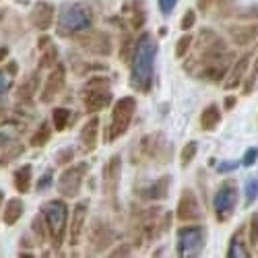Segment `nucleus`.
<instances>
[{"mask_svg": "<svg viewBox=\"0 0 258 258\" xmlns=\"http://www.w3.org/2000/svg\"><path fill=\"white\" fill-rule=\"evenodd\" d=\"M17 73H19V64L9 60L3 69H0V101H3L9 91L13 89V85H15V79H17Z\"/></svg>", "mask_w": 258, "mask_h": 258, "instance_id": "29", "label": "nucleus"}, {"mask_svg": "<svg viewBox=\"0 0 258 258\" xmlns=\"http://www.w3.org/2000/svg\"><path fill=\"white\" fill-rule=\"evenodd\" d=\"M54 19H56V7L48 3V0H37L29 13V23L37 31H48L54 25Z\"/></svg>", "mask_w": 258, "mask_h": 258, "instance_id": "18", "label": "nucleus"}, {"mask_svg": "<svg viewBox=\"0 0 258 258\" xmlns=\"http://www.w3.org/2000/svg\"><path fill=\"white\" fill-rule=\"evenodd\" d=\"M246 233H248V244L256 246L258 244V211H254L250 215V221L246 225Z\"/></svg>", "mask_w": 258, "mask_h": 258, "instance_id": "39", "label": "nucleus"}, {"mask_svg": "<svg viewBox=\"0 0 258 258\" xmlns=\"http://www.w3.org/2000/svg\"><path fill=\"white\" fill-rule=\"evenodd\" d=\"M244 195H246V207H252L258 199V178H248L244 184Z\"/></svg>", "mask_w": 258, "mask_h": 258, "instance_id": "38", "label": "nucleus"}, {"mask_svg": "<svg viewBox=\"0 0 258 258\" xmlns=\"http://www.w3.org/2000/svg\"><path fill=\"white\" fill-rule=\"evenodd\" d=\"M15 141V137L13 135H9V133H5L3 128H0V149H5L9 143H13Z\"/></svg>", "mask_w": 258, "mask_h": 258, "instance_id": "49", "label": "nucleus"}, {"mask_svg": "<svg viewBox=\"0 0 258 258\" xmlns=\"http://www.w3.org/2000/svg\"><path fill=\"white\" fill-rule=\"evenodd\" d=\"M192 39H195V37H192L188 31H184V35H182V37L176 41V58H184V56L190 52Z\"/></svg>", "mask_w": 258, "mask_h": 258, "instance_id": "40", "label": "nucleus"}, {"mask_svg": "<svg viewBox=\"0 0 258 258\" xmlns=\"http://www.w3.org/2000/svg\"><path fill=\"white\" fill-rule=\"evenodd\" d=\"M235 0H197V7L203 15L211 17H227L233 13Z\"/></svg>", "mask_w": 258, "mask_h": 258, "instance_id": "26", "label": "nucleus"}, {"mask_svg": "<svg viewBox=\"0 0 258 258\" xmlns=\"http://www.w3.org/2000/svg\"><path fill=\"white\" fill-rule=\"evenodd\" d=\"M3 207H5V192L0 190V217H3Z\"/></svg>", "mask_w": 258, "mask_h": 258, "instance_id": "52", "label": "nucleus"}, {"mask_svg": "<svg viewBox=\"0 0 258 258\" xmlns=\"http://www.w3.org/2000/svg\"><path fill=\"white\" fill-rule=\"evenodd\" d=\"M133 46H135V39H133V35H128V33H126V35L122 37V46H120V60H124V62L131 60Z\"/></svg>", "mask_w": 258, "mask_h": 258, "instance_id": "43", "label": "nucleus"}, {"mask_svg": "<svg viewBox=\"0 0 258 258\" xmlns=\"http://www.w3.org/2000/svg\"><path fill=\"white\" fill-rule=\"evenodd\" d=\"M157 50V39L149 31H143L139 39H135L128 62H131V87L137 93H149L153 89Z\"/></svg>", "mask_w": 258, "mask_h": 258, "instance_id": "2", "label": "nucleus"}, {"mask_svg": "<svg viewBox=\"0 0 258 258\" xmlns=\"http://www.w3.org/2000/svg\"><path fill=\"white\" fill-rule=\"evenodd\" d=\"M3 116H5V112H3V110H0V120H3Z\"/></svg>", "mask_w": 258, "mask_h": 258, "instance_id": "53", "label": "nucleus"}, {"mask_svg": "<svg viewBox=\"0 0 258 258\" xmlns=\"http://www.w3.org/2000/svg\"><path fill=\"white\" fill-rule=\"evenodd\" d=\"M240 165H242L240 161H235V159H227V161L217 163V171H219V174H231V171H235Z\"/></svg>", "mask_w": 258, "mask_h": 258, "instance_id": "46", "label": "nucleus"}, {"mask_svg": "<svg viewBox=\"0 0 258 258\" xmlns=\"http://www.w3.org/2000/svg\"><path fill=\"white\" fill-rule=\"evenodd\" d=\"M252 252L246 244V225H240L233 231L231 240L227 244V258H250Z\"/></svg>", "mask_w": 258, "mask_h": 258, "instance_id": "25", "label": "nucleus"}, {"mask_svg": "<svg viewBox=\"0 0 258 258\" xmlns=\"http://www.w3.org/2000/svg\"><path fill=\"white\" fill-rule=\"evenodd\" d=\"M33 186V165L25 163L15 169L13 174V188L19 192V195H27Z\"/></svg>", "mask_w": 258, "mask_h": 258, "instance_id": "28", "label": "nucleus"}, {"mask_svg": "<svg viewBox=\"0 0 258 258\" xmlns=\"http://www.w3.org/2000/svg\"><path fill=\"white\" fill-rule=\"evenodd\" d=\"M52 184H54V169H52V167H48V169L44 171V174H41V178L35 182V190H37V192H46Z\"/></svg>", "mask_w": 258, "mask_h": 258, "instance_id": "42", "label": "nucleus"}, {"mask_svg": "<svg viewBox=\"0 0 258 258\" xmlns=\"http://www.w3.org/2000/svg\"><path fill=\"white\" fill-rule=\"evenodd\" d=\"M256 159H258V147H250V149H246V153H244V157L240 159V163H242L244 167H252V165L256 163Z\"/></svg>", "mask_w": 258, "mask_h": 258, "instance_id": "45", "label": "nucleus"}, {"mask_svg": "<svg viewBox=\"0 0 258 258\" xmlns=\"http://www.w3.org/2000/svg\"><path fill=\"white\" fill-rule=\"evenodd\" d=\"M157 5H159V11H161V15H171V11L176 9V5H178V0H157Z\"/></svg>", "mask_w": 258, "mask_h": 258, "instance_id": "48", "label": "nucleus"}, {"mask_svg": "<svg viewBox=\"0 0 258 258\" xmlns=\"http://www.w3.org/2000/svg\"><path fill=\"white\" fill-rule=\"evenodd\" d=\"M203 207L199 203V197L197 192L192 188H184L182 195H180V201H178V207H176V217L182 221V223H195V221H201L203 219Z\"/></svg>", "mask_w": 258, "mask_h": 258, "instance_id": "15", "label": "nucleus"}, {"mask_svg": "<svg viewBox=\"0 0 258 258\" xmlns=\"http://www.w3.org/2000/svg\"><path fill=\"white\" fill-rule=\"evenodd\" d=\"M201 128L203 131H207V133H213L215 128L219 126V122H221V107L217 105V103H209L205 110L201 112Z\"/></svg>", "mask_w": 258, "mask_h": 258, "instance_id": "30", "label": "nucleus"}, {"mask_svg": "<svg viewBox=\"0 0 258 258\" xmlns=\"http://www.w3.org/2000/svg\"><path fill=\"white\" fill-rule=\"evenodd\" d=\"M135 114H137V99L133 95L120 97L112 107V118L105 128V143H114L122 139L128 133V128H131Z\"/></svg>", "mask_w": 258, "mask_h": 258, "instance_id": "7", "label": "nucleus"}, {"mask_svg": "<svg viewBox=\"0 0 258 258\" xmlns=\"http://www.w3.org/2000/svg\"><path fill=\"white\" fill-rule=\"evenodd\" d=\"M67 85V69H64L62 62H56L54 67L50 69L44 85H41V91H39V101L41 103H52L64 89Z\"/></svg>", "mask_w": 258, "mask_h": 258, "instance_id": "14", "label": "nucleus"}, {"mask_svg": "<svg viewBox=\"0 0 258 258\" xmlns=\"http://www.w3.org/2000/svg\"><path fill=\"white\" fill-rule=\"evenodd\" d=\"M9 54H11L9 46H0V64H3V62H7V60H9Z\"/></svg>", "mask_w": 258, "mask_h": 258, "instance_id": "50", "label": "nucleus"}, {"mask_svg": "<svg viewBox=\"0 0 258 258\" xmlns=\"http://www.w3.org/2000/svg\"><path fill=\"white\" fill-rule=\"evenodd\" d=\"M87 171H89L87 161L69 163L67 167H64L62 174L58 176V182H56L58 195H62V199H77L81 195L85 178H87Z\"/></svg>", "mask_w": 258, "mask_h": 258, "instance_id": "9", "label": "nucleus"}, {"mask_svg": "<svg viewBox=\"0 0 258 258\" xmlns=\"http://www.w3.org/2000/svg\"><path fill=\"white\" fill-rule=\"evenodd\" d=\"M31 233H33V240H35L39 246H46V244H48V227H46L44 217H41L39 213L31 219Z\"/></svg>", "mask_w": 258, "mask_h": 258, "instance_id": "35", "label": "nucleus"}, {"mask_svg": "<svg viewBox=\"0 0 258 258\" xmlns=\"http://www.w3.org/2000/svg\"><path fill=\"white\" fill-rule=\"evenodd\" d=\"M37 50H39V71H50L54 64L58 62V48L54 44V39L48 35H41L37 39Z\"/></svg>", "mask_w": 258, "mask_h": 258, "instance_id": "24", "label": "nucleus"}, {"mask_svg": "<svg viewBox=\"0 0 258 258\" xmlns=\"http://www.w3.org/2000/svg\"><path fill=\"white\" fill-rule=\"evenodd\" d=\"M73 159H75V149H73V147H64V149H60V151L56 153V157H54L56 165H60V167L73 163Z\"/></svg>", "mask_w": 258, "mask_h": 258, "instance_id": "41", "label": "nucleus"}, {"mask_svg": "<svg viewBox=\"0 0 258 258\" xmlns=\"http://www.w3.org/2000/svg\"><path fill=\"white\" fill-rule=\"evenodd\" d=\"M75 39L79 41L85 50H89L95 56H110L112 54V37H110V33H105V31L89 29L85 33L75 35Z\"/></svg>", "mask_w": 258, "mask_h": 258, "instance_id": "16", "label": "nucleus"}, {"mask_svg": "<svg viewBox=\"0 0 258 258\" xmlns=\"http://www.w3.org/2000/svg\"><path fill=\"white\" fill-rule=\"evenodd\" d=\"M95 15L89 5L85 3H71L64 5L56 17V33L60 37H75L93 27Z\"/></svg>", "mask_w": 258, "mask_h": 258, "instance_id": "4", "label": "nucleus"}, {"mask_svg": "<svg viewBox=\"0 0 258 258\" xmlns=\"http://www.w3.org/2000/svg\"><path fill=\"white\" fill-rule=\"evenodd\" d=\"M116 238H118L116 229L107 221L95 217L87 229V252L89 254H101L116 242Z\"/></svg>", "mask_w": 258, "mask_h": 258, "instance_id": "12", "label": "nucleus"}, {"mask_svg": "<svg viewBox=\"0 0 258 258\" xmlns=\"http://www.w3.org/2000/svg\"><path fill=\"white\" fill-rule=\"evenodd\" d=\"M171 153H174V147L169 145V141L161 135V133H151L145 135L139 141V155L141 159H149L155 163H167L171 159Z\"/></svg>", "mask_w": 258, "mask_h": 258, "instance_id": "10", "label": "nucleus"}, {"mask_svg": "<svg viewBox=\"0 0 258 258\" xmlns=\"http://www.w3.org/2000/svg\"><path fill=\"white\" fill-rule=\"evenodd\" d=\"M41 71H33L29 73L25 79H21V83L17 85V101L19 103H31L33 95H37L39 87H41Z\"/></svg>", "mask_w": 258, "mask_h": 258, "instance_id": "22", "label": "nucleus"}, {"mask_svg": "<svg viewBox=\"0 0 258 258\" xmlns=\"http://www.w3.org/2000/svg\"><path fill=\"white\" fill-rule=\"evenodd\" d=\"M256 256H258V252H256Z\"/></svg>", "mask_w": 258, "mask_h": 258, "instance_id": "54", "label": "nucleus"}, {"mask_svg": "<svg viewBox=\"0 0 258 258\" xmlns=\"http://www.w3.org/2000/svg\"><path fill=\"white\" fill-rule=\"evenodd\" d=\"M207 246V229L203 225H184L176 233V252L182 258L201 256Z\"/></svg>", "mask_w": 258, "mask_h": 258, "instance_id": "8", "label": "nucleus"}, {"mask_svg": "<svg viewBox=\"0 0 258 258\" xmlns=\"http://www.w3.org/2000/svg\"><path fill=\"white\" fill-rule=\"evenodd\" d=\"M250 60H252V54L246 52L244 56H240L238 60H233L231 62V67L223 79V89L231 91V89H238L240 85L244 83V77L248 73V67H250Z\"/></svg>", "mask_w": 258, "mask_h": 258, "instance_id": "20", "label": "nucleus"}, {"mask_svg": "<svg viewBox=\"0 0 258 258\" xmlns=\"http://www.w3.org/2000/svg\"><path fill=\"white\" fill-rule=\"evenodd\" d=\"M250 64L252 67H248L250 69V73H246V77H244V87H242V93L244 95H250L254 89H256V85H258V56L254 58V62L250 60Z\"/></svg>", "mask_w": 258, "mask_h": 258, "instance_id": "36", "label": "nucleus"}, {"mask_svg": "<svg viewBox=\"0 0 258 258\" xmlns=\"http://www.w3.org/2000/svg\"><path fill=\"white\" fill-rule=\"evenodd\" d=\"M120 178H122V157L112 155L105 161L101 171V188L103 197L110 201L114 207H118V190H120Z\"/></svg>", "mask_w": 258, "mask_h": 258, "instance_id": "13", "label": "nucleus"}, {"mask_svg": "<svg viewBox=\"0 0 258 258\" xmlns=\"http://www.w3.org/2000/svg\"><path fill=\"white\" fill-rule=\"evenodd\" d=\"M81 101H83V107H85V112L87 114H97V112L105 110V107L114 101L110 79L101 77V75L89 77L87 81L83 83Z\"/></svg>", "mask_w": 258, "mask_h": 258, "instance_id": "6", "label": "nucleus"}, {"mask_svg": "<svg viewBox=\"0 0 258 258\" xmlns=\"http://www.w3.org/2000/svg\"><path fill=\"white\" fill-rule=\"evenodd\" d=\"M227 33L235 46H250L258 37V25L256 23H235L227 25Z\"/></svg>", "mask_w": 258, "mask_h": 258, "instance_id": "23", "label": "nucleus"}, {"mask_svg": "<svg viewBox=\"0 0 258 258\" xmlns=\"http://www.w3.org/2000/svg\"><path fill=\"white\" fill-rule=\"evenodd\" d=\"M195 25H197V13L195 11H186L184 17H182V21H180V29L182 31H190Z\"/></svg>", "mask_w": 258, "mask_h": 258, "instance_id": "44", "label": "nucleus"}, {"mask_svg": "<svg viewBox=\"0 0 258 258\" xmlns=\"http://www.w3.org/2000/svg\"><path fill=\"white\" fill-rule=\"evenodd\" d=\"M147 23V9L143 0H133L131 3V27L135 31L143 29Z\"/></svg>", "mask_w": 258, "mask_h": 258, "instance_id": "34", "label": "nucleus"}, {"mask_svg": "<svg viewBox=\"0 0 258 258\" xmlns=\"http://www.w3.org/2000/svg\"><path fill=\"white\" fill-rule=\"evenodd\" d=\"M97 139H99V118L91 114V118L81 126L79 133V143L83 153H93L97 149Z\"/></svg>", "mask_w": 258, "mask_h": 258, "instance_id": "21", "label": "nucleus"}, {"mask_svg": "<svg viewBox=\"0 0 258 258\" xmlns=\"http://www.w3.org/2000/svg\"><path fill=\"white\" fill-rule=\"evenodd\" d=\"M238 103V97L235 95H231V97H225V110H231V107Z\"/></svg>", "mask_w": 258, "mask_h": 258, "instance_id": "51", "label": "nucleus"}, {"mask_svg": "<svg viewBox=\"0 0 258 258\" xmlns=\"http://www.w3.org/2000/svg\"><path fill=\"white\" fill-rule=\"evenodd\" d=\"M23 213H25V203H23V199H19V197H15V199H9V201H5V207H3V223L5 225H9V227H13V225H17L19 221H21V217H23Z\"/></svg>", "mask_w": 258, "mask_h": 258, "instance_id": "27", "label": "nucleus"}, {"mask_svg": "<svg viewBox=\"0 0 258 258\" xmlns=\"http://www.w3.org/2000/svg\"><path fill=\"white\" fill-rule=\"evenodd\" d=\"M171 213L161 207H149L133 211L131 231H133V246H145L149 242H155L159 235H163L171 225Z\"/></svg>", "mask_w": 258, "mask_h": 258, "instance_id": "3", "label": "nucleus"}, {"mask_svg": "<svg viewBox=\"0 0 258 258\" xmlns=\"http://www.w3.org/2000/svg\"><path fill=\"white\" fill-rule=\"evenodd\" d=\"M87 215H89V201H79L73 209V215L71 217V223H69V244L71 246H79L81 244V238L85 233V225H87Z\"/></svg>", "mask_w": 258, "mask_h": 258, "instance_id": "17", "label": "nucleus"}, {"mask_svg": "<svg viewBox=\"0 0 258 258\" xmlns=\"http://www.w3.org/2000/svg\"><path fill=\"white\" fill-rule=\"evenodd\" d=\"M23 153H25V145L21 143V141L9 143V145L3 149V153H0V167L11 165V163L17 161L19 157H23Z\"/></svg>", "mask_w": 258, "mask_h": 258, "instance_id": "32", "label": "nucleus"}, {"mask_svg": "<svg viewBox=\"0 0 258 258\" xmlns=\"http://www.w3.org/2000/svg\"><path fill=\"white\" fill-rule=\"evenodd\" d=\"M39 215L44 217V223L48 227V242L52 244L54 250H60L64 240H67L69 231V215L71 209L64 199H52L46 201L39 207Z\"/></svg>", "mask_w": 258, "mask_h": 258, "instance_id": "5", "label": "nucleus"}, {"mask_svg": "<svg viewBox=\"0 0 258 258\" xmlns=\"http://www.w3.org/2000/svg\"><path fill=\"white\" fill-rule=\"evenodd\" d=\"M131 254H133V244L128 242H122L114 250H110V256H131Z\"/></svg>", "mask_w": 258, "mask_h": 258, "instance_id": "47", "label": "nucleus"}, {"mask_svg": "<svg viewBox=\"0 0 258 258\" xmlns=\"http://www.w3.org/2000/svg\"><path fill=\"white\" fill-rule=\"evenodd\" d=\"M192 44H195L190 46L192 54L184 56V71L199 81L223 83L233 62V52L225 44V39L213 29H201Z\"/></svg>", "mask_w": 258, "mask_h": 258, "instance_id": "1", "label": "nucleus"}, {"mask_svg": "<svg viewBox=\"0 0 258 258\" xmlns=\"http://www.w3.org/2000/svg\"><path fill=\"white\" fill-rule=\"evenodd\" d=\"M197 153H199V143H197V141H188V143L184 145V149L180 151V165L186 169L192 161H195Z\"/></svg>", "mask_w": 258, "mask_h": 258, "instance_id": "37", "label": "nucleus"}, {"mask_svg": "<svg viewBox=\"0 0 258 258\" xmlns=\"http://www.w3.org/2000/svg\"><path fill=\"white\" fill-rule=\"evenodd\" d=\"M50 122H52V128L56 133H64L73 122V112L69 110V107H54Z\"/></svg>", "mask_w": 258, "mask_h": 258, "instance_id": "33", "label": "nucleus"}, {"mask_svg": "<svg viewBox=\"0 0 258 258\" xmlns=\"http://www.w3.org/2000/svg\"><path fill=\"white\" fill-rule=\"evenodd\" d=\"M52 133H54V128H52V122L50 120H41L37 124V128L33 131L31 139H29V145L35 147V149H41V147H46L52 139Z\"/></svg>", "mask_w": 258, "mask_h": 258, "instance_id": "31", "label": "nucleus"}, {"mask_svg": "<svg viewBox=\"0 0 258 258\" xmlns=\"http://www.w3.org/2000/svg\"><path fill=\"white\" fill-rule=\"evenodd\" d=\"M169 186H171V176H161L153 182H147L143 186L137 188V195L143 199V201H165L167 195H169Z\"/></svg>", "mask_w": 258, "mask_h": 258, "instance_id": "19", "label": "nucleus"}, {"mask_svg": "<svg viewBox=\"0 0 258 258\" xmlns=\"http://www.w3.org/2000/svg\"><path fill=\"white\" fill-rule=\"evenodd\" d=\"M238 205V184L233 180L221 182V186L215 190L213 197V211H215V219L219 223H225L231 219V215Z\"/></svg>", "mask_w": 258, "mask_h": 258, "instance_id": "11", "label": "nucleus"}]
</instances>
